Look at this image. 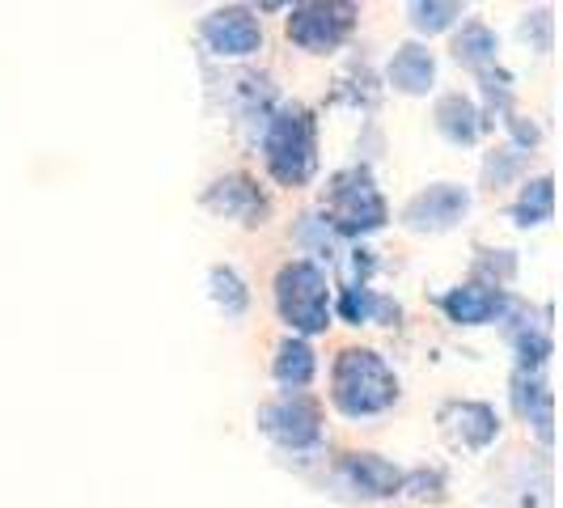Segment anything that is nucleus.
<instances>
[{"label":"nucleus","instance_id":"obj_1","mask_svg":"<svg viewBox=\"0 0 563 508\" xmlns=\"http://www.w3.org/2000/svg\"><path fill=\"white\" fill-rule=\"evenodd\" d=\"M331 402L347 420H377L398 402L395 368L373 347H343L331 368Z\"/></svg>","mask_w":563,"mask_h":508},{"label":"nucleus","instance_id":"obj_2","mask_svg":"<svg viewBox=\"0 0 563 508\" xmlns=\"http://www.w3.org/2000/svg\"><path fill=\"white\" fill-rule=\"evenodd\" d=\"M263 157L280 187H306L318 169V132L306 107H280L263 123Z\"/></svg>","mask_w":563,"mask_h":508},{"label":"nucleus","instance_id":"obj_3","mask_svg":"<svg viewBox=\"0 0 563 508\" xmlns=\"http://www.w3.org/2000/svg\"><path fill=\"white\" fill-rule=\"evenodd\" d=\"M276 313L297 339L331 327V284L313 258H292L276 272Z\"/></svg>","mask_w":563,"mask_h":508},{"label":"nucleus","instance_id":"obj_4","mask_svg":"<svg viewBox=\"0 0 563 508\" xmlns=\"http://www.w3.org/2000/svg\"><path fill=\"white\" fill-rule=\"evenodd\" d=\"M327 225L331 233H373V229L386 225V199L373 187L365 169H343L331 178V191H327Z\"/></svg>","mask_w":563,"mask_h":508},{"label":"nucleus","instance_id":"obj_5","mask_svg":"<svg viewBox=\"0 0 563 508\" xmlns=\"http://www.w3.org/2000/svg\"><path fill=\"white\" fill-rule=\"evenodd\" d=\"M352 26H356V4H339V0H310L288 13V38L310 56L343 47Z\"/></svg>","mask_w":563,"mask_h":508},{"label":"nucleus","instance_id":"obj_6","mask_svg":"<svg viewBox=\"0 0 563 508\" xmlns=\"http://www.w3.org/2000/svg\"><path fill=\"white\" fill-rule=\"evenodd\" d=\"M258 428L272 437L280 450L306 453L322 441V411L306 395H280L258 407Z\"/></svg>","mask_w":563,"mask_h":508},{"label":"nucleus","instance_id":"obj_7","mask_svg":"<svg viewBox=\"0 0 563 508\" xmlns=\"http://www.w3.org/2000/svg\"><path fill=\"white\" fill-rule=\"evenodd\" d=\"M199 43L217 59H251L263 47V26H258L254 9H246V4H225V9H212L203 18Z\"/></svg>","mask_w":563,"mask_h":508},{"label":"nucleus","instance_id":"obj_8","mask_svg":"<svg viewBox=\"0 0 563 508\" xmlns=\"http://www.w3.org/2000/svg\"><path fill=\"white\" fill-rule=\"evenodd\" d=\"M466 212H471V191L466 187H457V183H432L428 191H420V196L402 208V221L416 229V233H445Z\"/></svg>","mask_w":563,"mask_h":508},{"label":"nucleus","instance_id":"obj_9","mask_svg":"<svg viewBox=\"0 0 563 508\" xmlns=\"http://www.w3.org/2000/svg\"><path fill=\"white\" fill-rule=\"evenodd\" d=\"M335 479L347 492L365 496V500H390L402 492V471L390 466L386 457H377V453H343L335 466Z\"/></svg>","mask_w":563,"mask_h":508},{"label":"nucleus","instance_id":"obj_10","mask_svg":"<svg viewBox=\"0 0 563 508\" xmlns=\"http://www.w3.org/2000/svg\"><path fill=\"white\" fill-rule=\"evenodd\" d=\"M441 310L450 313L457 327H492L512 313V297L496 284H462L441 297Z\"/></svg>","mask_w":563,"mask_h":508},{"label":"nucleus","instance_id":"obj_11","mask_svg":"<svg viewBox=\"0 0 563 508\" xmlns=\"http://www.w3.org/2000/svg\"><path fill=\"white\" fill-rule=\"evenodd\" d=\"M203 203L217 217L242 221V225H263V217H267V196L258 191V183H254L251 174H225V178H217L203 191Z\"/></svg>","mask_w":563,"mask_h":508},{"label":"nucleus","instance_id":"obj_12","mask_svg":"<svg viewBox=\"0 0 563 508\" xmlns=\"http://www.w3.org/2000/svg\"><path fill=\"white\" fill-rule=\"evenodd\" d=\"M441 423H445V432L453 437V445L475 450V453L487 450V445L500 437V416H496V407L475 402V398L445 402V407H441Z\"/></svg>","mask_w":563,"mask_h":508},{"label":"nucleus","instance_id":"obj_13","mask_svg":"<svg viewBox=\"0 0 563 508\" xmlns=\"http://www.w3.org/2000/svg\"><path fill=\"white\" fill-rule=\"evenodd\" d=\"M386 81L395 85L398 93L420 98V93H428L437 85V59H432V52L423 43H402L395 59H390V68H386Z\"/></svg>","mask_w":563,"mask_h":508},{"label":"nucleus","instance_id":"obj_14","mask_svg":"<svg viewBox=\"0 0 563 508\" xmlns=\"http://www.w3.org/2000/svg\"><path fill=\"white\" fill-rule=\"evenodd\" d=\"M318 373V361H313V347L306 339L288 335L276 347V361H272V377L284 386V395H301Z\"/></svg>","mask_w":563,"mask_h":508},{"label":"nucleus","instance_id":"obj_15","mask_svg":"<svg viewBox=\"0 0 563 508\" xmlns=\"http://www.w3.org/2000/svg\"><path fill=\"white\" fill-rule=\"evenodd\" d=\"M437 128H441V136H445V141L475 144L483 136V114L471 98L450 93V98H441V107H437Z\"/></svg>","mask_w":563,"mask_h":508},{"label":"nucleus","instance_id":"obj_16","mask_svg":"<svg viewBox=\"0 0 563 508\" xmlns=\"http://www.w3.org/2000/svg\"><path fill=\"white\" fill-rule=\"evenodd\" d=\"M496 52H500V38H496V30L487 26V22H466L453 34V56L466 68H479L483 73L487 64H496Z\"/></svg>","mask_w":563,"mask_h":508},{"label":"nucleus","instance_id":"obj_17","mask_svg":"<svg viewBox=\"0 0 563 508\" xmlns=\"http://www.w3.org/2000/svg\"><path fill=\"white\" fill-rule=\"evenodd\" d=\"M555 217V183H551V174H542V178H530L526 187H521V196L512 203V221L517 225H547Z\"/></svg>","mask_w":563,"mask_h":508},{"label":"nucleus","instance_id":"obj_18","mask_svg":"<svg viewBox=\"0 0 563 508\" xmlns=\"http://www.w3.org/2000/svg\"><path fill=\"white\" fill-rule=\"evenodd\" d=\"M339 313H343V322L365 327V322L398 318V306H390L386 297H377L368 284H352V288H343V297H339Z\"/></svg>","mask_w":563,"mask_h":508},{"label":"nucleus","instance_id":"obj_19","mask_svg":"<svg viewBox=\"0 0 563 508\" xmlns=\"http://www.w3.org/2000/svg\"><path fill=\"white\" fill-rule=\"evenodd\" d=\"M208 292H212L217 310L225 313V318H242L246 306H251V288L238 276V267H229V263H217L208 272Z\"/></svg>","mask_w":563,"mask_h":508},{"label":"nucleus","instance_id":"obj_20","mask_svg":"<svg viewBox=\"0 0 563 508\" xmlns=\"http://www.w3.org/2000/svg\"><path fill=\"white\" fill-rule=\"evenodd\" d=\"M407 13H411V26L420 30V34H441V30H450L466 9H462V4H441V0H432V4L420 0V4H411Z\"/></svg>","mask_w":563,"mask_h":508},{"label":"nucleus","instance_id":"obj_21","mask_svg":"<svg viewBox=\"0 0 563 508\" xmlns=\"http://www.w3.org/2000/svg\"><path fill=\"white\" fill-rule=\"evenodd\" d=\"M512 347H517L521 373H538V368L547 365V356H551V339H547V331H534V327L517 331V335H512Z\"/></svg>","mask_w":563,"mask_h":508},{"label":"nucleus","instance_id":"obj_22","mask_svg":"<svg viewBox=\"0 0 563 508\" xmlns=\"http://www.w3.org/2000/svg\"><path fill=\"white\" fill-rule=\"evenodd\" d=\"M441 487H445V479H441V471H416V475H402V492H411L416 500H437L441 496Z\"/></svg>","mask_w":563,"mask_h":508},{"label":"nucleus","instance_id":"obj_23","mask_svg":"<svg viewBox=\"0 0 563 508\" xmlns=\"http://www.w3.org/2000/svg\"><path fill=\"white\" fill-rule=\"evenodd\" d=\"M521 34H526V38L534 34L538 52H551V13H547V9L530 13V18H526V26H521Z\"/></svg>","mask_w":563,"mask_h":508}]
</instances>
